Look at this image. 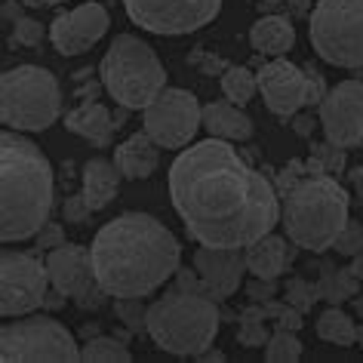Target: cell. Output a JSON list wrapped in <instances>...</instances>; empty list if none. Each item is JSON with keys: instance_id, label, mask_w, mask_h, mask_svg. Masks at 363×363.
I'll use <instances>...</instances> for the list:
<instances>
[{"instance_id": "8d00e7d4", "label": "cell", "mask_w": 363, "mask_h": 363, "mask_svg": "<svg viewBox=\"0 0 363 363\" xmlns=\"http://www.w3.org/2000/svg\"><path fill=\"white\" fill-rule=\"evenodd\" d=\"M34 240H38V247L40 250H56V247H62L65 243V238H62V225H43V228L34 234Z\"/></svg>"}, {"instance_id": "f35d334b", "label": "cell", "mask_w": 363, "mask_h": 363, "mask_svg": "<svg viewBox=\"0 0 363 363\" xmlns=\"http://www.w3.org/2000/svg\"><path fill=\"white\" fill-rule=\"evenodd\" d=\"M293 126H296V133H298V135H311V130H314V121H311V114H302V117H296V121H293Z\"/></svg>"}, {"instance_id": "484cf974", "label": "cell", "mask_w": 363, "mask_h": 363, "mask_svg": "<svg viewBox=\"0 0 363 363\" xmlns=\"http://www.w3.org/2000/svg\"><path fill=\"white\" fill-rule=\"evenodd\" d=\"M256 89H259V74H252L250 68L234 65V68H225L222 71V93H225L228 102L243 108L252 96H256Z\"/></svg>"}, {"instance_id": "83f0119b", "label": "cell", "mask_w": 363, "mask_h": 363, "mask_svg": "<svg viewBox=\"0 0 363 363\" xmlns=\"http://www.w3.org/2000/svg\"><path fill=\"white\" fill-rule=\"evenodd\" d=\"M265 317H268V305L262 302L259 305H250L247 311L240 314V330H238V342L243 348H262V345H268L271 333L265 330Z\"/></svg>"}, {"instance_id": "e575fe53", "label": "cell", "mask_w": 363, "mask_h": 363, "mask_svg": "<svg viewBox=\"0 0 363 363\" xmlns=\"http://www.w3.org/2000/svg\"><path fill=\"white\" fill-rule=\"evenodd\" d=\"M62 213H65V222H86L89 216H93V210H89V203H86V197L84 194H77V197H68L65 203H62Z\"/></svg>"}, {"instance_id": "e0dca14e", "label": "cell", "mask_w": 363, "mask_h": 363, "mask_svg": "<svg viewBox=\"0 0 363 363\" xmlns=\"http://www.w3.org/2000/svg\"><path fill=\"white\" fill-rule=\"evenodd\" d=\"M194 271L201 280L210 286L213 298H228L243 286V274H247V252L240 247H203L194 252Z\"/></svg>"}, {"instance_id": "bcb514c9", "label": "cell", "mask_w": 363, "mask_h": 363, "mask_svg": "<svg viewBox=\"0 0 363 363\" xmlns=\"http://www.w3.org/2000/svg\"><path fill=\"white\" fill-rule=\"evenodd\" d=\"M360 348H363V335H360Z\"/></svg>"}, {"instance_id": "277c9868", "label": "cell", "mask_w": 363, "mask_h": 363, "mask_svg": "<svg viewBox=\"0 0 363 363\" xmlns=\"http://www.w3.org/2000/svg\"><path fill=\"white\" fill-rule=\"evenodd\" d=\"M280 222L298 250L323 252L348 225V194L330 172H308L284 191Z\"/></svg>"}, {"instance_id": "7402d4cb", "label": "cell", "mask_w": 363, "mask_h": 363, "mask_svg": "<svg viewBox=\"0 0 363 363\" xmlns=\"http://www.w3.org/2000/svg\"><path fill=\"white\" fill-rule=\"evenodd\" d=\"M65 126L71 133H77V135H84V139H89L93 145H99V148H105V145H111V139H114L117 121H111V114H108L105 105L84 102L71 114H65Z\"/></svg>"}, {"instance_id": "ba28073f", "label": "cell", "mask_w": 363, "mask_h": 363, "mask_svg": "<svg viewBox=\"0 0 363 363\" xmlns=\"http://www.w3.org/2000/svg\"><path fill=\"white\" fill-rule=\"evenodd\" d=\"M311 47L335 68H363V0H317L308 16Z\"/></svg>"}, {"instance_id": "74e56055", "label": "cell", "mask_w": 363, "mask_h": 363, "mask_svg": "<svg viewBox=\"0 0 363 363\" xmlns=\"http://www.w3.org/2000/svg\"><path fill=\"white\" fill-rule=\"evenodd\" d=\"M286 10L296 19H308L311 16V0H286Z\"/></svg>"}, {"instance_id": "f1b7e54d", "label": "cell", "mask_w": 363, "mask_h": 363, "mask_svg": "<svg viewBox=\"0 0 363 363\" xmlns=\"http://www.w3.org/2000/svg\"><path fill=\"white\" fill-rule=\"evenodd\" d=\"M265 357L271 363H296L302 357V342L296 339L293 330H277L271 333V339L265 345Z\"/></svg>"}, {"instance_id": "6da1fadb", "label": "cell", "mask_w": 363, "mask_h": 363, "mask_svg": "<svg viewBox=\"0 0 363 363\" xmlns=\"http://www.w3.org/2000/svg\"><path fill=\"white\" fill-rule=\"evenodd\" d=\"M169 197L188 234L203 247L247 250L280 222L274 185L216 135L188 145L172 160Z\"/></svg>"}, {"instance_id": "836d02e7", "label": "cell", "mask_w": 363, "mask_h": 363, "mask_svg": "<svg viewBox=\"0 0 363 363\" xmlns=\"http://www.w3.org/2000/svg\"><path fill=\"white\" fill-rule=\"evenodd\" d=\"M314 157L323 163V172H342L345 169V148H339V145H333V142L314 148Z\"/></svg>"}, {"instance_id": "d590c367", "label": "cell", "mask_w": 363, "mask_h": 363, "mask_svg": "<svg viewBox=\"0 0 363 363\" xmlns=\"http://www.w3.org/2000/svg\"><path fill=\"white\" fill-rule=\"evenodd\" d=\"M247 296L252 302H271V298L277 296V286L274 280H265V277H252L247 284Z\"/></svg>"}, {"instance_id": "f6af8a7d", "label": "cell", "mask_w": 363, "mask_h": 363, "mask_svg": "<svg viewBox=\"0 0 363 363\" xmlns=\"http://www.w3.org/2000/svg\"><path fill=\"white\" fill-rule=\"evenodd\" d=\"M262 4H268V6H274V4H280V0H262Z\"/></svg>"}, {"instance_id": "b9f144b4", "label": "cell", "mask_w": 363, "mask_h": 363, "mask_svg": "<svg viewBox=\"0 0 363 363\" xmlns=\"http://www.w3.org/2000/svg\"><path fill=\"white\" fill-rule=\"evenodd\" d=\"M354 185H357V197L363 201V167H360L357 172H354Z\"/></svg>"}, {"instance_id": "52a82bcc", "label": "cell", "mask_w": 363, "mask_h": 363, "mask_svg": "<svg viewBox=\"0 0 363 363\" xmlns=\"http://www.w3.org/2000/svg\"><path fill=\"white\" fill-rule=\"evenodd\" d=\"M62 114L59 80L40 65H19L0 77V121L16 133H40Z\"/></svg>"}, {"instance_id": "60d3db41", "label": "cell", "mask_w": 363, "mask_h": 363, "mask_svg": "<svg viewBox=\"0 0 363 363\" xmlns=\"http://www.w3.org/2000/svg\"><path fill=\"white\" fill-rule=\"evenodd\" d=\"M351 271L363 280V252H357V256H351Z\"/></svg>"}, {"instance_id": "8fae6325", "label": "cell", "mask_w": 363, "mask_h": 363, "mask_svg": "<svg viewBox=\"0 0 363 363\" xmlns=\"http://www.w3.org/2000/svg\"><path fill=\"white\" fill-rule=\"evenodd\" d=\"M126 16L151 34H191L210 25L222 10V0H123Z\"/></svg>"}, {"instance_id": "2e32d148", "label": "cell", "mask_w": 363, "mask_h": 363, "mask_svg": "<svg viewBox=\"0 0 363 363\" xmlns=\"http://www.w3.org/2000/svg\"><path fill=\"white\" fill-rule=\"evenodd\" d=\"M108 10L102 4H80L74 13H62L56 16L50 28L52 47H56L62 56H80V52L93 50L96 40L105 38L108 31Z\"/></svg>"}, {"instance_id": "4fadbf2b", "label": "cell", "mask_w": 363, "mask_h": 363, "mask_svg": "<svg viewBox=\"0 0 363 363\" xmlns=\"http://www.w3.org/2000/svg\"><path fill=\"white\" fill-rule=\"evenodd\" d=\"M47 274L50 284L59 296L74 298L77 305H99L108 296L96 280V268H93V252L77 247V243H62V247L50 250L47 256Z\"/></svg>"}, {"instance_id": "3957f363", "label": "cell", "mask_w": 363, "mask_h": 363, "mask_svg": "<svg viewBox=\"0 0 363 363\" xmlns=\"http://www.w3.org/2000/svg\"><path fill=\"white\" fill-rule=\"evenodd\" d=\"M52 210V167L38 145L16 133L0 135V240L34 238Z\"/></svg>"}, {"instance_id": "1f68e13d", "label": "cell", "mask_w": 363, "mask_h": 363, "mask_svg": "<svg viewBox=\"0 0 363 363\" xmlns=\"http://www.w3.org/2000/svg\"><path fill=\"white\" fill-rule=\"evenodd\" d=\"M117 317L130 330H148V308H142L139 298H117Z\"/></svg>"}, {"instance_id": "ee69618b", "label": "cell", "mask_w": 363, "mask_h": 363, "mask_svg": "<svg viewBox=\"0 0 363 363\" xmlns=\"http://www.w3.org/2000/svg\"><path fill=\"white\" fill-rule=\"evenodd\" d=\"M59 4H65V0H43V6H59Z\"/></svg>"}, {"instance_id": "f546056e", "label": "cell", "mask_w": 363, "mask_h": 363, "mask_svg": "<svg viewBox=\"0 0 363 363\" xmlns=\"http://www.w3.org/2000/svg\"><path fill=\"white\" fill-rule=\"evenodd\" d=\"M333 250L342 252V256H357V252H363V225L351 222L339 231V238L333 240Z\"/></svg>"}, {"instance_id": "ffe728a7", "label": "cell", "mask_w": 363, "mask_h": 363, "mask_svg": "<svg viewBox=\"0 0 363 363\" xmlns=\"http://www.w3.org/2000/svg\"><path fill=\"white\" fill-rule=\"evenodd\" d=\"M247 268L252 277H265V280H277L286 271V265L293 262V252L286 250V240L277 234H265V238L252 240L247 250Z\"/></svg>"}, {"instance_id": "ac0fdd59", "label": "cell", "mask_w": 363, "mask_h": 363, "mask_svg": "<svg viewBox=\"0 0 363 363\" xmlns=\"http://www.w3.org/2000/svg\"><path fill=\"white\" fill-rule=\"evenodd\" d=\"M157 148L160 145L151 139L148 133H135L126 142L117 145L114 151V163L121 169L123 179H148L157 169Z\"/></svg>"}, {"instance_id": "5b68a950", "label": "cell", "mask_w": 363, "mask_h": 363, "mask_svg": "<svg viewBox=\"0 0 363 363\" xmlns=\"http://www.w3.org/2000/svg\"><path fill=\"white\" fill-rule=\"evenodd\" d=\"M219 298L203 289L172 286L148 308V335L157 348L179 357H201L219 333Z\"/></svg>"}, {"instance_id": "cb8c5ba5", "label": "cell", "mask_w": 363, "mask_h": 363, "mask_svg": "<svg viewBox=\"0 0 363 363\" xmlns=\"http://www.w3.org/2000/svg\"><path fill=\"white\" fill-rule=\"evenodd\" d=\"M357 289H360V277L354 274L351 268H333V265H323V268H320L317 293H320L323 302L342 305L345 298L357 296Z\"/></svg>"}, {"instance_id": "4316f807", "label": "cell", "mask_w": 363, "mask_h": 363, "mask_svg": "<svg viewBox=\"0 0 363 363\" xmlns=\"http://www.w3.org/2000/svg\"><path fill=\"white\" fill-rule=\"evenodd\" d=\"M80 360H93V363H126L133 360L130 348L123 339H111V335H96L80 348Z\"/></svg>"}, {"instance_id": "d6a6232c", "label": "cell", "mask_w": 363, "mask_h": 363, "mask_svg": "<svg viewBox=\"0 0 363 363\" xmlns=\"http://www.w3.org/2000/svg\"><path fill=\"white\" fill-rule=\"evenodd\" d=\"M40 38H43V25L38 19H31V16H22V19H16L13 40H19L22 47H38Z\"/></svg>"}, {"instance_id": "44dd1931", "label": "cell", "mask_w": 363, "mask_h": 363, "mask_svg": "<svg viewBox=\"0 0 363 363\" xmlns=\"http://www.w3.org/2000/svg\"><path fill=\"white\" fill-rule=\"evenodd\" d=\"M203 126L206 133L225 142H247L252 135V121L240 111V105L234 102H210L203 108Z\"/></svg>"}, {"instance_id": "8992f818", "label": "cell", "mask_w": 363, "mask_h": 363, "mask_svg": "<svg viewBox=\"0 0 363 363\" xmlns=\"http://www.w3.org/2000/svg\"><path fill=\"white\" fill-rule=\"evenodd\" d=\"M102 84L121 108H148L151 99L167 86V71L148 43L133 34H121L102 59Z\"/></svg>"}, {"instance_id": "7a4b0ae2", "label": "cell", "mask_w": 363, "mask_h": 363, "mask_svg": "<svg viewBox=\"0 0 363 363\" xmlns=\"http://www.w3.org/2000/svg\"><path fill=\"white\" fill-rule=\"evenodd\" d=\"M96 280L114 298H145L179 271V240L148 213H123L99 228L93 247Z\"/></svg>"}, {"instance_id": "5bb4252c", "label": "cell", "mask_w": 363, "mask_h": 363, "mask_svg": "<svg viewBox=\"0 0 363 363\" xmlns=\"http://www.w3.org/2000/svg\"><path fill=\"white\" fill-rule=\"evenodd\" d=\"M320 123L326 142L339 148L363 145V80H342L323 96Z\"/></svg>"}, {"instance_id": "9c48e42d", "label": "cell", "mask_w": 363, "mask_h": 363, "mask_svg": "<svg viewBox=\"0 0 363 363\" xmlns=\"http://www.w3.org/2000/svg\"><path fill=\"white\" fill-rule=\"evenodd\" d=\"M0 360L4 363H74L80 360V348L65 323L52 317H22L0 330Z\"/></svg>"}, {"instance_id": "7bdbcfd3", "label": "cell", "mask_w": 363, "mask_h": 363, "mask_svg": "<svg viewBox=\"0 0 363 363\" xmlns=\"http://www.w3.org/2000/svg\"><path fill=\"white\" fill-rule=\"evenodd\" d=\"M25 6H43V0H22Z\"/></svg>"}, {"instance_id": "4dcf8cb0", "label": "cell", "mask_w": 363, "mask_h": 363, "mask_svg": "<svg viewBox=\"0 0 363 363\" xmlns=\"http://www.w3.org/2000/svg\"><path fill=\"white\" fill-rule=\"evenodd\" d=\"M314 298H320V293H317V284H308V280L296 277L286 284V302L296 305L298 311H308V308L314 305Z\"/></svg>"}, {"instance_id": "d4e9b609", "label": "cell", "mask_w": 363, "mask_h": 363, "mask_svg": "<svg viewBox=\"0 0 363 363\" xmlns=\"http://www.w3.org/2000/svg\"><path fill=\"white\" fill-rule=\"evenodd\" d=\"M317 335L330 345H339V348H348V345H354L360 339L357 326H354V320L348 314L339 311V305H330L320 317H317Z\"/></svg>"}, {"instance_id": "7c38bea8", "label": "cell", "mask_w": 363, "mask_h": 363, "mask_svg": "<svg viewBox=\"0 0 363 363\" xmlns=\"http://www.w3.org/2000/svg\"><path fill=\"white\" fill-rule=\"evenodd\" d=\"M47 262H38L28 252H10L0 256V314L22 317L47 302L50 289Z\"/></svg>"}, {"instance_id": "d6986e66", "label": "cell", "mask_w": 363, "mask_h": 363, "mask_svg": "<svg viewBox=\"0 0 363 363\" xmlns=\"http://www.w3.org/2000/svg\"><path fill=\"white\" fill-rule=\"evenodd\" d=\"M250 43L252 50L262 52V56H271V59H280L286 56L289 50H293L296 43V25L293 19H286V16H262V19L250 28Z\"/></svg>"}, {"instance_id": "30bf717a", "label": "cell", "mask_w": 363, "mask_h": 363, "mask_svg": "<svg viewBox=\"0 0 363 363\" xmlns=\"http://www.w3.org/2000/svg\"><path fill=\"white\" fill-rule=\"evenodd\" d=\"M145 133L151 135L160 148H185L194 139L197 126L203 123V108L188 89L163 86L151 99L148 108H142Z\"/></svg>"}, {"instance_id": "603a6c76", "label": "cell", "mask_w": 363, "mask_h": 363, "mask_svg": "<svg viewBox=\"0 0 363 363\" xmlns=\"http://www.w3.org/2000/svg\"><path fill=\"white\" fill-rule=\"evenodd\" d=\"M117 172H121L117 163L105 160V157H93L84 167V191L80 194L86 197V203L93 213L114 201L117 188H121V176H117Z\"/></svg>"}, {"instance_id": "ab89813d", "label": "cell", "mask_w": 363, "mask_h": 363, "mask_svg": "<svg viewBox=\"0 0 363 363\" xmlns=\"http://www.w3.org/2000/svg\"><path fill=\"white\" fill-rule=\"evenodd\" d=\"M4 13H6V19H22V16H25L19 4H6V6H4Z\"/></svg>"}, {"instance_id": "9a60e30c", "label": "cell", "mask_w": 363, "mask_h": 363, "mask_svg": "<svg viewBox=\"0 0 363 363\" xmlns=\"http://www.w3.org/2000/svg\"><path fill=\"white\" fill-rule=\"evenodd\" d=\"M259 89L268 111L277 117H296L298 108L308 105V71L286 59H274L259 71Z\"/></svg>"}]
</instances>
